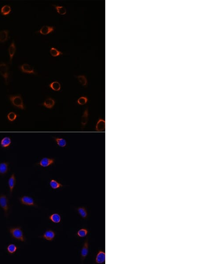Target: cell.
<instances>
[{
    "label": "cell",
    "instance_id": "cell-15",
    "mask_svg": "<svg viewBox=\"0 0 199 264\" xmlns=\"http://www.w3.org/2000/svg\"><path fill=\"white\" fill-rule=\"evenodd\" d=\"M49 219L53 223L58 224L61 221V215L58 213L52 214L49 216Z\"/></svg>",
    "mask_w": 199,
    "mask_h": 264
},
{
    "label": "cell",
    "instance_id": "cell-2",
    "mask_svg": "<svg viewBox=\"0 0 199 264\" xmlns=\"http://www.w3.org/2000/svg\"><path fill=\"white\" fill-rule=\"evenodd\" d=\"M9 98L13 106L23 110L25 109V106L21 95H10Z\"/></svg>",
    "mask_w": 199,
    "mask_h": 264
},
{
    "label": "cell",
    "instance_id": "cell-18",
    "mask_svg": "<svg viewBox=\"0 0 199 264\" xmlns=\"http://www.w3.org/2000/svg\"><path fill=\"white\" fill-rule=\"evenodd\" d=\"M12 143L11 138L9 137H5L1 139V145L4 148L8 147Z\"/></svg>",
    "mask_w": 199,
    "mask_h": 264
},
{
    "label": "cell",
    "instance_id": "cell-17",
    "mask_svg": "<svg viewBox=\"0 0 199 264\" xmlns=\"http://www.w3.org/2000/svg\"><path fill=\"white\" fill-rule=\"evenodd\" d=\"M105 122L104 120L102 119H100L98 120L96 125V129L98 132L103 131L105 129Z\"/></svg>",
    "mask_w": 199,
    "mask_h": 264
},
{
    "label": "cell",
    "instance_id": "cell-7",
    "mask_svg": "<svg viewBox=\"0 0 199 264\" xmlns=\"http://www.w3.org/2000/svg\"><path fill=\"white\" fill-rule=\"evenodd\" d=\"M55 163V159L44 157L42 158L39 163L37 164L42 167L46 168Z\"/></svg>",
    "mask_w": 199,
    "mask_h": 264
},
{
    "label": "cell",
    "instance_id": "cell-22",
    "mask_svg": "<svg viewBox=\"0 0 199 264\" xmlns=\"http://www.w3.org/2000/svg\"><path fill=\"white\" fill-rule=\"evenodd\" d=\"M49 184L53 190H57L60 188L62 187L63 186L62 184L58 182L57 180L55 179H51Z\"/></svg>",
    "mask_w": 199,
    "mask_h": 264
},
{
    "label": "cell",
    "instance_id": "cell-11",
    "mask_svg": "<svg viewBox=\"0 0 199 264\" xmlns=\"http://www.w3.org/2000/svg\"><path fill=\"white\" fill-rule=\"evenodd\" d=\"M89 244L88 239H87L84 243L83 247L81 251V259L82 261L85 259L86 257L89 254Z\"/></svg>",
    "mask_w": 199,
    "mask_h": 264
},
{
    "label": "cell",
    "instance_id": "cell-1",
    "mask_svg": "<svg viewBox=\"0 0 199 264\" xmlns=\"http://www.w3.org/2000/svg\"><path fill=\"white\" fill-rule=\"evenodd\" d=\"M9 231L12 238L17 241H21L22 242H25V237L20 226L9 227Z\"/></svg>",
    "mask_w": 199,
    "mask_h": 264
},
{
    "label": "cell",
    "instance_id": "cell-4",
    "mask_svg": "<svg viewBox=\"0 0 199 264\" xmlns=\"http://www.w3.org/2000/svg\"><path fill=\"white\" fill-rule=\"evenodd\" d=\"M0 207L4 210L5 216L7 218L9 210V201L7 196L3 194L0 195Z\"/></svg>",
    "mask_w": 199,
    "mask_h": 264
},
{
    "label": "cell",
    "instance_id": "cell-30",
    "mask_svg": "<svg viewBox=\"0 0 199 264\" xmlns=\"http://www.w3.org/2000/svg\"><path fill=\"white\" fill-rule=\"evenodd\" d=\"M50 52L51 55L53 57H57V56H59L63 54V53L62 52L58 50V49L54 47H52L51 48Z\"/></svg>",
    "mask_w": 199,
    "mask_h": 264
},
{
    "label": "cell",
    "instance_id": "cell-8",
    "mask_svg": "<svg viewBox=\"0 0 199 264\" xmlns=\"http://www.w3.org/2000/svg\"><path fill=\"white\" fill-rule=\"evenodd\" d=\"M19 68L23 73L26 74H36V73L33 67L28 64H24L19 66Z\"/></svg>",
    "mask_w": 199,
    "mask_h": 264
},
{
    "label": "cell",
    "instance_id": "cell-31",
    "mask_svg": "<svg viewBox=\"0 0 199 264\" xmlns=\"http://www.w3.org/2000/svg\"><path fill=\"white\" fill-rule=\"evenodd\" d=\"M18 115L16 113L13 112H10L7 114V118L9 121L10 122H13L16 120Z\"/></svg>",
    "mask_w": 199,
    "mask_h": 264
},
{
    "label": "cell",
    "instance_id": "cell-3",
    "mask_svg": "<svg viewBox=\"0 0 199 264\" xmlns=\"http://www.w3.org/2000/svg\"><path fill=\"white\" fill-rule=\"evenodd\" d=\"M0 74L4 78L6 85L8 84L9 80V67L6 63H0Z\"/></svg>",
    "mask_w": 199,
    "mask_h": 264
},
{
    "label": "cell",
    "instance_id": "cell-24",
    "mask_svg": "<svg viewBox=\"0 0 199 264\" xmlns=\"http://www.w3.org/2000/svg\"><path fill=\"white\" fill-rule=\"evenodd\" d=\"M9 37V31L3 30L0 31V42H4L8 40Z\"/></svg>",
    "mask_w": 199,
    "mask_h": 264
},
{
    "label": "cell",
    "instance_id": "cell-16",
    "mask_svg": "<svg viewBox=\"0 0 199 264\" xmlns=\"http://www.w3.org/2000/svg\"><path fill=\"white\" fill-rule=\"evenodd\" d=\"M9 57H10V62L11 63L13 58V56L15 54V52L16 50V46L14 41H12L10 44V46L9 48Z\"/></svg>",
    "mask_w": 199,
    "mask_h": 264
},
{
    "label": "cell",
    "instance_id": "cell-20",
    "mask_svg": "<svg viewBox=\"0 0 199 264\" xmlns=\"http://www.w3.org/2000/svg\"><path fill=\"white\" fill-rule=\"evenodd\" d=\"M9 163H0V174H5L9 170Z\"/></svg>",
    "mask_w": 199,
    "mask_h": 264
},
{
    "label": "cell",
    "instance_id": "cell-13",
    "mask_svg": "<svg viewBox=\"0 0 199 264\" xmlns=\"http://www.w3.org/2000/svg\"><path fill=\"white\" fill-rule=\"evenodd\" d=\"M55 103L54 99L51 98H48L45 100L42 105L47 109H51L54 106Z\"/></svg>",
    "mask_w": 199,
    "mask_h": 264
},
{
    "label": "cell",
    "instance_id": "cell-32",
    "mask_svg": "<svg viewBox=\"0 0 199 264\" xmlns=\"http://www.w3.org/2000/svg\"><path fill=\"white\" fill-rule=\"evenodd\" d=\"M88 101V99L87 97L85 96H82L78 98L77 101V103H78V105H85Z\"/></svg>",
    "mask_w": 199,
    "mask_h": 264
},
{
    "label": "cell",
    "instance_id": "cell-29",
    "mask_svg": "<svg viewBox=\"0 0 199 264\" xmlns=\"http://www.w3.org/2000/svg\"><path fill=\"white\" fill-rule=\"evenodd\" d=\"M53 6H54L58 13L61 15H64L66 14V12H67L66 9L63 6H58V5H53Z\"/></svg>",
    "mask_w": 199,
    "mask_h": 264
},
{
    "label": "cell",
    "instance_id": "cell-12",
    "mask_svg": "<svg viewBox=\"0 0 199 264\" xmlns=\"http://www.w3.org/2000/svg\"><path fill=\"white\" fill-rule=\"evenodd\" d=\"M8 183V186L9 187L10 196H11L12 194V192H13V190H14V187H15V184L16 183V179L14 173H12V175L10 176V178L9 179Z\"/></svg>",
    "mask_w": 199,
    "mask_h": 264
},
{
    "label": "cell",
    "instance_id": "cell-25",
    "mask_svg": "<svg viewBox=\"0 0 199 264\" xmlns=\"http://www.w3.org/2000/svg\"><path fill=\"white\" fill-rule=\"evenodd\" d=\"M49 86L54 91H59L61 90V84L60 83L57 81L51 83L50 84H49Z\"/></svg>",
    "mask_w": 199,
    "mask_h": 264
},
{
    "label": "cell",
    "instance_id": "cell-28",
    "mask_svg": "<svg viewBox=\"0 0 199 264\" xmlns=\"http://www.w3.org/2000/svg\"><path fill=\"white\" fill-rule=\"evenodd\" d=\"M11 6L8 5H6L2 6L1 9V13L3 15H7L11 12Z\"/></svg>",
    "mask_w": 199,
    "mask_h": 264
},
{
    "label": "cell",
    "instance_id": "cell-27",
    "mask_svg": "<svg viewBox=\"0 0 199 264\" xmlns=\"http://www.w3.org/2000/svg\"><path fill=\"white\" fill-rule=\"evenodd\" d=\"M76 77L81 86H87L88 81H87L86 77L85 75H78Z\"/></svg>",
    "mask_w": 199,
    "mask_h": 264
},
{
    "label": "cell",
    "instance_id": "cell-26",
    "mask_svg": "<svg viewBox=\"0 0 199 264\" xmlns=\"http://www.w3.org/2000/svg\"><path fill=\"white\" fill-rule=\"evenodd\" d=\"M89 233V230L86 228H82L77 231V235L80 238H84L88 235Z\"/></svg>",
    "mask_w": 199,
    "mask_h": 264
},
{
    "label": "cell",
    "instance_id": "cell-9",
    "mask_svg": "<svg viewBox=\"0 0 199 264\" xmlns=\"http://www.w3.org/2000/svg\"><path fill=\"white\" fill-rule=\"evenodd\" d=\"M105 262V253L103 250H100L97 253L96 259H95V263L97 264H104Z\"/></svg>",
    "mask_w": 199,
    "mask_h": 264
},
{
    "label": "cell",
    "instance_id": "cell-21",
    "mask_svg": "<svg viewBox=\"0 0 199 264\" xmlns=\"http://www.w3.org/2000/svg\"><path fill=\"white\" fill-rule=\"evenodd\" d=\"M54 138L56 144L60 147L64 148L67 145V141L64 138L56 137H54Z\"/></svg>",
    "mask_w": 199,
    "mask_h": 264
},
{
    "label": "cell",
    "instance_id": "cell-14",
    "mask_svg": "<svg viewBox=\"0 0 199 264\" xmlns=\"http://www.w3.org/2000/svg\"><path fill=\"white\" fill-rule=\"evenodd\" d=\"M89 113L88 108H87L84 111L83 115L81 117V125L82 128H84L87 125L88 121H89Z\"/></svg>",
    "mask_w": 199,
    "mask_h": 264
},
{
    "label": "cell",
    "instance_id": "cell-6",
    "mask_svg": "<svg viewBox=\"0 0 199 264\" xmlns=\"http://www.w3.org/2000/svg\"><path fill=\"white\" fill-rule=\"evenodd\" d=\"M55 236H56V233L55 231L51 229H47L46 231L44 232V233L40 236V237L41 238L46 240L47 241H52L54 240Z\"/></svg>",
    "mask_w": 199,
    "mask_h": 264
},
{
    "label": "cell",
    "instance_id": "cell-23",
    "mask_svg": "<svg viewBox=\"0 0 199 264\" xmlns=\"http://www.w3.org/2000/svg\"><path fill=\"white\" fill-rule=\"evenodd\" d=\"M77 212L80 215V216L83 218H86L88 217V212H87V210H86L85 207H79L77 209Z\"/></svg>",
    "mask_w": 199,
    "mask_h": 264
},
{
    "label": "cell",
    "instance_id": "cell-5",
    "mask_svg": "<svg viewBox=\"0 0 199 264\" xmlns=\"http://www.w3.org/2000/svg\"><path fill=\"white\" fill-rule=\"evenodd\" d=\"M21 204L28 206L37 207V206L33 198L28 196H23L19 198Z\"/></svg>",
    "mask_w": 199,
    "mask_h": 264
},
{
    "label": "cell",
    "instance_id": "cell-19",
    "mask_svg": "<svg viewBox=\"0 0 199 264\" xmlns=\"http://www.w3.org/2000/svg\"><path fill=\"white\" fill-rule=\"evenodd\" d=\"M18 249H19V247L18 246H17L15 244H12V243L9 244L7 246V248H6L7 252L9 254H11V255H12V254L15 253L18 250Z\"/></svg>",
    "mask_w": 199,
    "mask_h": 264
},
{
    "label": "cell",
    "instance_id": "cell-10",
    "mask_svg": "<svg viewBox=\"0 0 199 264\" xmlns=\"http://www.w3.org/2000/svg\"><path fill=\"white\" fill-rule=\"evenodd\" d=\"M55 27L53 26L43 25L37 32L43 35H46L54 31Z\"/></svg>",
    "mask_w": 199,
    "mask_h": 264
}]
</instances>
